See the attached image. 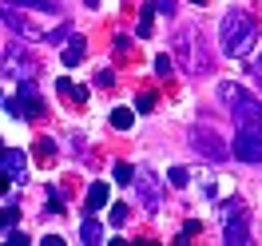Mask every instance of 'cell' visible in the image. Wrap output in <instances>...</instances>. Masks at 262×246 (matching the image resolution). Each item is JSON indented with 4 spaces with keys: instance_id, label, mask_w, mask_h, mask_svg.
Listing matches in <instances>:
<instances>
[{
    "instance_id": "d6986e66",
    "label": "cell",
    "mask_w": 262,
    "mask_h": 246,
    "mask_svg": "<svg viewBox=\"0 0 262 246\" xmlns=\"http://www.w3.org/2000/svg\"><path fill=\"white\" fill-rule=\"evenodd\" d=\"M24 242H28V234H24V230L4 227V246H24Z\"/></svg>"
},
{
    "instance_id": "603a6c76",
    "label": "cell",
    "mask_w": 262,
    "mask_h": 246,
    "mask_svg": "<svg viewBox=\"0 0 262 246\" xmlns=\"http://www.w3.org/2000/svg\"><path fill=\"white\" fill-rule=\"evenodd\" d=\"M16 218H20V211L8 203V207H4V214H0V227H16Z\"/></svg>"
},
{
    "instance_id": "ac0fdd59",
    "label": "cell",
    "mask_w": 262,
    "mask_h": 246,
    "mask_svg": "<svg viewBox=\"0 0 262 246\" xmlns=\"http://www.w3.org/2000/svg\"><path fill=\"white\" fill-rule=\"evenodd\" d=\"M167 179H171V187H187V183H191V171H187V167H171Z\"/></svg>"
},
{
    "instance_id": "7c38bea8",
    "label": "cell",
    "mask_w": 262,
    "mask_h": 246,
    "mask_svg": "<svg viewBox=\"0 0 262 246\" xmlns=\"http://www.w3.org/2000/svg\"><path fill=\"white\" fill-rule=\"evenodd\" d=\"M16 8H32V12H44V16H60V4L56 0H12Z\"/></svg>"
},
{
    "instance_id": "3957f363",
    "label": "cell",
    "mask_w": 262,
    "mask_h": 246,
    "mask_svg": "<svg viewBox=\"0 0 262 246\" xmlns=\"http://www.w3.org/2000/svg\"><path fill=\"white\" fill-rule=\"evenodd\" d=\"M219 218H223V234H227L230 246H246L250 242V222H246V207L238 198H227L219 203Z\"/></svg>"
},
{
    "instance_id": "e0dca14e",
    "label": "cell",
    "mask_w": 262,
    "mask_h": 246,
    "mask_svg": "<svg viewBox=\"0 0 262 246\" xmlns=\"http://www.w3.org/2000/svg\"><path fill=\"white\" fill-rule=\"evenodd\" d=\"M135 175H139V171H135L131 163H115V183H123V187H127V183H135Z\"/></svg>"
},
{
    "instance_id": "5b68a950",
    "label": "cell",
    "mask_w": 262,
    "mask_h": 246,
    "mask_svg": "<svg viewBox=\"0 0 262 246\" xmlns=\"http://www.w3.org/2000/svg\"><path fill=\"white\" fill-rule=\"evenodd\" d=\"M195 48H203V40H199L195 32H179V40H175V56H179L183 72H191V76L211 68V60H207L203 52H195Z\"/></svg>"
},
{
    "instance_id": "2e32d148",
    "label": "cell",
    "mask_w": 262,
    "mask_h": 246,
    "mask_svg": "<svg viewBox=\"0 0 262 246\" xmlns=\"http://www.w3.org/2000/svg\"><path fill=\"white\" fill-rule=\"evenodd\" d=\"M52 155H56L52 139H36V163H52Z\"/></svg>"
},
{
    "instance_id": "4dcf8cb0",
    "label": "cell",
    "mask_w": 262,
    "mask_h": 246,
    "mask_svg": "<svg viewBox=\"0 0 262 246\" xmlns=\"http://www.w3.org/2000/svg\"><path fill=\"white\" fill-rule=\"evenodd\" d=\"M195 4H207V0H195Z\"/></svg>"
},
{
    "instance_id": "5bb4252c",
    "label": "cell",
    "mask_w": 262,
    "mask_h": 246,
    "mask_svg": "<svg viewBox=\"0 0 262 246\" xmlns=\"http://www.w3.org/2000/svg\"><path fill=\"white\" fill-rule=\"evenodd\" d=\"M56 87H60V99H68V103H83V99H88V92H83L80 83H72V80H60Z\"/></svg>"
},
{
    "instance_id": "6da1fadb",
    "label": "cell",
    "mask_w": 262,
    "mask_h": 246,
    "mask_svg": "<svg viewBox=\"0 0 262 246\" xmlns=\"http://www.w3.org/2000/svg\"><path fill=\"white\" fill-rule=\"evenodd\" d=\"M219 40H223V52H227V56H246V52L258 44V24H254V16H246V12L234 8V12L223 16Z\"/></svg>"
},
{
    "instance_id": "9a60e30c",
    "label": "cell",
    "mask_w": 262,
    "mask_h": 246,
    "mask_svg": "<svg viewBox=\"0 0 262 246\" xmlns=\"http://www.w3.org/2000/svg\"><path fill=\"white\" fill-rule=\"evenodd\" d=\"M131 123H135V111H127V107H115L112 111V127L115 131H127Z\"/></svg>"
},
{
    "instance_id": "44dd1931",
    "label": "cell",
    "mask_w": 262,
    "mask_h": 246,
    "mask_svg": "<svg viewBox=\"0 0 262 246\" xmlns=\"http://www.w3.org/2000/svg\"><path fill=\"white\" fill-rule=\"evenodd\" d=\"M151 12H155V4H147V8H143V20H139V28H135V32H139V40H147V36H151Z\"/></svg>"
},
{
    "instance_id": "7a4b0ae2",
    "label": "cell",
    "mask_w": 262,
    "mask_h": 246,
    "mask_svg": "<svg viewBox=\"0 0 262 246\" xmlns=\"http://www.w3.org/2000/svg\"><path fill=\"white\" fill-rule=\"evenodd\" d=\"M219 99L234 115V131H258L262 135V107L254 96H246L238 83H219Z\"/></svg>"
},
{
    "instance_id": "83f0119b",
    "label": "cell",
    "mask_w": 262,
    "mask_h": 246,
    "mask_svg": "<svg viewBox=\"0 0 262 246\" xmlns=\"http://www.w3.org/2000/svg\"><path fill=\"white\" fill-rule=\"evenodd\" d=\"M155 12H167V16H171V12H175V0H155Z\"/></svg>"
},
{
    "instance_id": "cb8c5ba5",
    "label": "cell",
    "mask_w": 262,
    "mask_h": 246,
    "mask_svg": "<svg viewBox=\"0 0 262 246\" xmlns=\"http://www.w3.org/2000/svg\"><path fill=\"white\" fill-rule=\"evenodd\" d=\"M127 222V207H112V227H123Z\"/></svg>"
},
{
    "instance_id": "52a82bcc",
    "label": "cell",
    "mask_w": 262,
    "mask_h": 246,
    "mask_svg": "<svg viewBox=\"0 0 262 246\" xmlns=\"http://www.w3.org/2000/svg\"><path fill=\"white\" fill-rule=\"evenodd\" d=\"M135 191H139V203H143L147 211H159V179H155L151 171H139V175H135Z\"/></svg>"
},
{
    "instance_id": "f546056e",
    "label": "cell",
    "mask_w": 262,
    "mask_h": 246,
    "mask_svg": "<svg viewBox=\"0 0 262 246\" xmlns=\"http://www.w3.org/2000/svg\"><path fill=\"white\" fill-rule=\"evenodd\" d=\"M88 4H92V8H96V4H99V0H88Z\"/></svg>"
},
{
    "instance_id": "4fadbf2b",
    "label": "cell",
    "mask_w": 262,
    "mask_h": 246,
    "mask_svg": "<svg viewBox=\"0 0 262 246\" xmlns=\"http://www.w3.org/2000/svg\"><path fill=\"white\" fill-rule=\"evenodd\" d=\"M80 242H88V246L103 242V227H99L96 218H83V227H80Z\"/></svg>"
},
{
    "instance_id": "8fae6325",
    "label": "cell",
    "mask_w": 262,
    "mask_h": 246,
    "mask_svg": "<svg viewBox=\"0 0 262 246\" xmlns=\"http://www.w3.org/2000/svg\"><path fill=\"white\" fill-rule=\"evenodd\" d=\"M60 60H64L68 68H76V64H83V36H72L64 44V52H60Z\"/></svg>"
},
{
    "instance_id": "9c48e42d",
    "label": "cell",
    "mask_w": 262,
    "mask_h": 246,
    "mask_svg": "<svg viewBox=\"0 0 262 246\" xmlns=\"http://www.w3.org/2000/svg\"><path fill=\"white\" fill-rule=\"evenodd\" d=\"M0 171H4L8 179H24V155H20L16 147H4V155H0Z\"/></svg>"
},
{
    "instance_id": "30bf717a",
    "label": "cell",
    "mask_w": 262,
    "mask_h": 246,
    "mask_svg": "<svg viewBox=\"0 0 262 246\" xmlns=\"http://www.w3.org/2000/svg\"><path fill=\"white\" fill-rule=\"evenodd\" d=\"M107 195H112L107 183H92V187H88V203H83V211H88V214L103 211V207H107Z\"/></svg>"
},
{
    "instance_id": "8992f818",
    "label": "cell",
    "mask_w": 262,
    "mask_h": 246,
    "mask_svg": "<svg viewBox=\"0 0 262 246\" xmlns=\"http://www.w3.org/2000/svg\"><path fill=\"white\" fill-rule=\"evenodd\" d=\"M234 155L243 163H262V135L258 131H234Z\"/></svg>"
},
{
    "instance_id": "7402d4cb",
    "label": "cell",
    "mask_w": 262,
    "mask_h": 246,
    "mask_svg": "<svg viewBox=\"0 0 262 246\" xmlns=\"http://www.w3.org/2000/svg\"><path fill=\"white\" fill-rule=\"evenodd\" d=\"M96 87H115V72L112 68H99L96 72Z\"/></svg>"
},
{
    "instance_id": "4316f807",
    "label": "cell",
    "mask_w": 262,
    "mask_h": 246,
    "mask_svg": "<svg viewBox=\"0 0 262 246\" xmlns=\"http://www.w3.org/2000/svg\"><path fill=\"white\" fill-rule=\"evenodd\" d=\"M199 230H203L199 222H187V227H183V238H179V242H191V234H199Z\"/></svg>"
},
{
    "instance_id": "ba28073f",
    "label": "cell",
    "mask_w": 262,
    "mask_h": 246,
    "mask_svg": "<svg viewBox=\"0 0 262 246\" xmlns=\"http://www.w3.org/2000/svg\"><path fill=\"white\" fill-rule=\"evenodd\" d=\"M20 103H24V115L36 119V115H44V96L36 92L32 80H20Z\"/></svg>"
},
{
    "instance_id": "f1b7e54d",
    "label": "cell",
    "mask_w": 262,
    "mask_h": 246,
    "mask_svg": "<svg viewBox=\"0 0 262 246\" xmlns=\"http://www.w3.org/2000/svg\"><path fill=\"white\" fill-rule=\"evenodd\" d=\"M254 80H258V87H262V52H258V60H254Z\"/></svg>"
},
{
    "instance_id": "ffe728a7",
    "label": "cell",
    "mask_w": 262,
    "mask_h": 246,
    "mask_svg": "<svg viewBox=\"0 0 262 246\" xmlns=\"http://www.w3.org/2000/svg\"><path fill=\"white\" fill-rule=\"evenodd\" d=\"M4 111L12 115V119H28V115H24V103H20V96H12V99L4 96Z\"/></svg>"
},
{
    "instance_id": "484cf974",
    "label": "cell",
    "mask_w": 262,
    "mask_h": 246,
    "mask_svg": "<svg viewBox=\"0 0 262 246\" xmlns=\"http://www.w3.org/2000/svg\"><path fill=\"white\" fill-rule=\"evenodd\" d=\"M151 107H155V96H151V92H143V96H139V111H151Z\"/></svg>"
},
{
    "instance_id": "d4e9b609",
    "label": "cell",
    "mask_w": 262,
    "mask_h": 246,
    "mask_svg": "<svg viewBox=\"0 0 262 246\" xmlns=\"http://www.w3.org/2000/svg\"><path fill=\"white\" fill-rule=\"evenodd\" d=\"M155 72H159V76H171V60H167V56H155Z\"/></svg>"
},
{
    "instance_id": "277c9868",
    "label": "cell",
    "mask_w": 262,
    "mask_h": 246,
    "mask_svg": "<svg viewBox=\"0 0 262 246\" xmlns=\"http://www.w3.org/2000/svg\"><path fill=\"white\" fill-rule=\"evenodd\" d=\"M191 147H195L199 155H207V159H214V163H223V159H227L230 151H234V147H227V139H223L219 131H211L207 123H199L195 131H191Z\"/></svg>"
}]
</instances>
